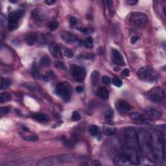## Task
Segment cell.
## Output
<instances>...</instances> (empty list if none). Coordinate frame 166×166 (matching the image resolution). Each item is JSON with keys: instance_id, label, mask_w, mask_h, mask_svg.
Instances as JSON below:
<instances>
[{"instance_id": "8fae6325", "label": "cell", "mask_w": 166, "mask_h": 166, "mask_svg": "<svg viewBox=\"0 0 166 166\" xmlns=\"http://www.w3.org/2000/svg\"><path fill=\"white\" fill-rule=\"evenodd\" d=\"M154 69L150 66H145L142 67L138 71L137 75L140 80L151 81L154 78Z\"/></svg>"}, {"instance_id": "7c38bea8", "label": "cell", "mask_w": 166, "mask_h": 166, "mask_svg": "<svg viewBox=\"0 0 166 166\" xmlns=\"http://www.w3.org/2000/svg\"><path fill=\"white\" fill-rule=\"evenodd\" d=\"M113 164L116 165H134L130 160L124 154H116L113 157Z\"/></svg>"}, {"instance_id": "4fadbf2b", "label": "cell", "mask_w": 166, "mask_h": 166, "mask_svg": "<svg viewBox=\"0 0 166 166\" xmlns=\"http://www.w3.org/2000/svg\"><path fill=\"white\" fill-rule=\"evenodd\" d=\"M111 59L113 63L119 66H125V62L120 52L116 49H112Z\"/></svg>"}, {"instance_id": "60d3db41", "label": "cell", "mask_w": 166, "mask_h": 166, "mask_svg": "<svg viewBox=\"0 0 166 166\" xmlns=\"http://www.w3.org/2000/svg\"><path fill=\"white\" fill-rule=\"evenodd\" d=\"M9 112V109L7 106L1 107L0 109V114H1V117L2 118L4 115H6L7 113Z\"/></svg>"}, {"instance_id": "ba28073f", "label": "cell", "mask_w": 166, "mask_h": 166, "mask_svg": "<svg viewBox=\"0 0 166 166\" xmlns=\"http://www.w3.org/2000/svg\"><path fill=\"white\" fill-rule=\"evenodd\" d=\"M71 74L77 82L82 83L85 80L86 76V69L82 66L73 64L71 66Z\"/></svg>"}, {"instance_id": "816d5d0a", "label": "cell", "mask_w": 166, "mask_h": 166, "mask_svg": "<svg viewBox=\"0 0 166 166\" xmlns=\"http://www.w3.org/2000/svg\"><path fill=\"white\" fill-rule=\"evenodd\" d=\"M81 165H88L89 164H88V163H85V162H84V163H83V164H81Z\"/></svg>"}, {"instance_id": "d4e9b609", "label": "cell", "mask_w": 166, "mask_h": 166, "mask_svg": "<svg viewBox=\"0 0 166 166\" xmlns=\"http://www.w3.org/2000/svg\"><path fill=\"white\" fill-rule=\"evenodd\" d=\"M60 48L61 52H62V54L64 55L66 57L68 58V59H71V58L74 57V53H73V51L70 49L67 48L65 46H61Z\"/></svg>"}, {"instance_id": "681fc988", "label": "cell", "mask_w": 166, "mask_h": 166, "mask_svg": "<svg viewBox=\"0 0 166 166\" xmlns=\"http://www.w3.org/2000/svg\"><path fill=\"white\" fill-rule=\"evenodd\" d=\"M56 2L55 1H54V0H47V1H46L45 3L46 4H48L49 5H53Z\"/></svg>"}, {"instance_id": "d6986e66", "label": "cell", "mask_w": 166, "mask_h": 166, "mask_svg": "<svg viewBox=\"0 0 166 166\" xmlns=\"http://www.w3.org/2000/svg\"><path fill=\"white\" fill-rule=\"evenodd\" d=\"M33 118L36 120L37 121L40 122V123H47V122L49 121V117L48 116L45 114V113H37L34 114L33 116Z\"/></svg>"}, {"instance_id": "30bf717a", "label": "cell", "mask_w": 166, "mask_h": 166, "mask_svg": "<svg viewBox=\"0 0 166 166\" xmlns=\"http://www.w3.org/2000/svg\"><path fill=\"white\" fill-rule=\"evenodd\" d=\"M123 152L124 155L127 156L134 165H138L139 156L138 153H137L136 148L125 144L123 147Z\"/></svg>"}, {"instance_id": "f35d334b", "label": "cell", "mask_w": 166, "mask_h": 166, "mask_svg": "<svg viewBox=\"0 0 166 166\" xmlns=\"http://www.w3.org/2000/svg\"><path fill=\"white\" fill-rule=\"evenodd\" d=\"M104 118L107 121H110L113 118V112L112 110H108V111L105 113V115H104Z\"/></svg>"}, {"instance_id": "8992f818", "label": "cell", "mask_w": 166, "mask_h": 166, "mask_svg": "<svg viewBox=\"0 0 166 166\" xmlns=\"http://www.w3.org/2000/svg\"><path fill=\"white\" fill-rule=\"evenodd\" d=\"M125 144L136 148L138 147V136L135 129L132 127L128 128L125 132Z\"/></svg>"}, {"instance_id": "5bb4252c", "label": "cell", "mask_w": 166, "mask_h": 166, "mask_svg": "<svg viewBox=\"0 0 166 166\" xmlns=\"http://www.w3.org/2000/svg\"><path fill=\"white\" fill-rule=\"evenodd\" d=\"M116 107L118 111L121 113H125L129 112L131 109V106L127 101L119 99L116 103Z\"/></svg>"}, {"instance_id": "52a82bcc", "label": "cell", "mask_w": 166, "mask_h": 166, "mask_svg": "<svg viewBox=\"0 0 166 166\" xmlns=\"http://www.w3.org/2000/svg\"><path fill=\"white\" fill-rule=\"evenodd\" d=\"M147 21V16L146 14L136 12L131 14L129 18V22L131 25L135 27H141L146 24Z\"/></svg>"}, {"instance_id": "6da1fadb", "label": "cell", "mask_w": 166, "mask_h": 166, "mask_svg": "<svg viewBox=\"0 0 166 166\" xmlns=\"http://www.w3.org/2000/svg\"><path fill=\"white\" fill-rule=\"evenodd\" d=\"M151 148L153 157L156 162L161 163L165 158L164 139L161 132L154 131L151 135Z\"/></svg>"}, {"instance_id": "1f68e13d", "label": "cell", "mask_w": 166, "mask_h": 166, "mask_svg": "<svg viewBox=\"0 0 166 166\" xmlns=\"http://www.w3.org/2000/svg\"><path fill=\"white\" fill-rule=\"evenodd\" d=\"M11 84V81L8 78H1V82H0V88L1 90H4L5 88H8Z\"/></svg>"}, {"instance_id": "3957f363", "label": "cell", "mask_w": 166, "mask_h": 166, "mask_svg": "<svg viewBox=\"0 0 166 166\" xmlns=\"http://www.w3.org/2000/svg\"><path fill=\"white\" fill-rule=\"evenodd\" d=\"M56 94L66 102H68L71 97L72 88L70 84L66 82L59 83L55 89Z\"/></svg>"}, {"instance_id": "bcb514c9", "label": "cell", "mask_w": 166, "mask_h": 166, "mask_svg": "<svg viewBox=\"0 0 166 166\" xmlns=\"http://www.w3.org/2000/svg\"><path fill=\"white\" fill-rule=\"evenodd\" d=\"M137 3H138V1H136V0H129V1H127V4L130 5H134Z\"/></svg>"}, {"instance_id": "7402d4cb", "label": "cell", "mask_w": 166, "mask_h": 166, "mask_svg": "<svg viewBox=\"0 0 166 166\" xmlns=\"http://www.w3.org/2000/svg\"><path fill=\"white\" fill-rule=\"evenodd\" d=\"M25 132L23 134H21V136L24 138L25 140H27V141H38V137L35 135L34 134H32L29 132V130H24Z\"/></svg>"}, {"instance_id": "4316f807", "label": "cell", "mask_w": 166, "mask_h": 166, "mask_svg": "<svg viewBox=\"0 0 166 166\" xmlns=\"http://www.w3.org/2000/svg\"><path fill=\"white\" fill-rule=\"evenodd\" d=\"M12 96L9 92H3L0 95V102L1 103H5L11 100Z\"/></svg>"}, {"instance_id": "7dc6e473", "label": "cell", "mask_w": 166, "mask_h": 166, "mask_svg": "<svg viewBox=\"0 0 166 166\" xmlns=\"http://www.w3.org/2000/svg\"><path fill=\"white\" fill-rule=\"evenodd\" d=\"M91 165L93 166H99V165H101V164L99 161H98V160H95V161L92 163Z\"/></svg>"}, {"instance_id": "f546056e", "label": "cell", "mask_w": 166, "mask_h": 166, "mask_svg": "<svg viewBox=\"0 0 166 166\" xmlns=\"http://www.w3.org/2000/svg\"><path fill=\"white\" fill-rule=\"evenodd\" d=\"M99 72L98 71H94L92 73L91 75V80L93 85H95L98 83L99 79Z\"/></svg>"}, {"instance_id": "e575fe53", "label": "cell", "mask_w": 166, "mask_h": 166, "mask_svg": "<svg viewBox=\"0 0 166 166\" xmlns=\"http://www.w3.org/2000/svg\"><path fill=\"white\" fill-rule=\"evenodd\" d=\"M31 73H32V75H33L34 77H35L36 78H39L40 77V74H39V69H38L36 65H35V64H34V63L33 64V66H32Z\"/></svg>"}, {"instance_id": "4dcf8cb0", "label": "cell", "mask_w": 166, "mask_h": 166, "mask_svg": "<svg viewBox=\"0 0 166 166\" xmlns=\"http://www.w3.org/2000/svg\"><path fill=\"white\" fill-rule=\"evenodd\" d=\"M89 131L93 136L98 137L99 136H100L99 129L98 127L96 126V125H92V126L90 127Z\"/></svg>"}, {"instance_id": "ee69618b", "label": "cell", "mask_w": 166, "mask_h": 166, "mask_svg": "<svg viewBox=\"0 0 166 166\" xmlns=\"http://www.w3.org/2000/svg\"><path fill=\"white\" fill-rule=\"evenodd\" d=\"M69 22H70V24L72 25H75L77 24L78 22V20H77V18H75V17H71L70 18V20H69Z\"/></svg>"}, {"instance_id": "f6af8a7d", "label": "cell", "mask_w": 166, "mask_h": 166, "mask_svg": "<svg viewBox=\"0 0 166 166\" xmlns=\"http://www.w3.org/2000/svg\"><path fill=\"white\" fill-rule=\"evenodd\" d=\"M122 74H123V75H124L125 77H129L130 74V71L129 69L125 68L123 69V71H122Z\"/></svg>"}, {"instance_id": "c3c4849f", "label": "cell", "mask_w": 166, "mask_h": 166, "mask_svg": "<svg viewBox=\"0 0 166 166\" xmlns=\"http://www.w3.org/2000/svg\"><path fill=\"white\" fill-rule=\"evenodd\" d=\"M106 3H107L108 7H109V10L110 11V9H112V7H113V2L112 1H108Z\"/></svg>"}, {"instance_id": "cb8c5ba5", "label": "cell", "mask_w": 166, "mask_h": 166, "mask_svg": "<svg viewBox=\"0 0 166 166\" xmlns=\"http://www.w3.org/2000/svg\"><path fill=\"white\" fill-rule=\"evenodd\" d=\"M97 95L103 99H107L109 97V92L106 88H100L97 90Z\"/></svg>"}, {"instance_id": "f907efd6", "label": "cell", "mask_w": 166, "mask_h": 166, "mask_svg": "<svg viewBox=\"0 0 166 166\" xmlns=\"http://www.w3.org/2000/svg\"><path fill=\"white\" fill-rule=\"evenodd\" d=\"M83 90H84V88H83V86H78L76 88V91L77 92L81 93V92H82Z\"/></svg>"}, {"instance_id": "ab89813d", "label": "cell", "mask_w": 166, "mask_h": 166, "mask_svg": "<svg viewBox=\"0 0 166 166\" xmlns=\"http://www.w3.org/2000/svg\"><path fill=\"white\" fill-rule=\"evenodd\" d=\"M102 83H103L104 84H106V85H109L111 83V80L109 77L106 76V75H104L103 77H102Z\"/></svg>"}, {"instance_id": "83f0119b", "label": "cell", "mask_w": 166, "mask_h": 166, "mask_svg": "<svg viewBox=\"0 0 166 166\" xmlns=\"http://www.w3.org/2000/svg\"><path fill=\"white\" fill-rule=\"evenodd\" d=\"M55 77L56 76H55V73L53 71H49L46 72V74L43 75V79L46 82H48V81L54 79Z\"/></svg>"}, {"instance_id": "ac0fdd59", "label": "cell", "mask_w": 166, "mask_h": 166, "mask_svg": "<svg viewBox=\"0 0 166 166\" xmlns=\"http://www.w3.org/2000/svg\"><path fill=\"white\" fill-rule=\"evenodd\" d=\"M145 113H146V116L149 119H152V120H155V119H160L162 116L161 113L158 112V110L154 109L148 110Z\"/></svg>"}, {"instance_id": "5b68a950", "label": "cell", "mask_w": 166, "mask_h": 166, "mask_svg": "<svg viewBox=\"0 0 166 166\" xmlns=\"http://www.w3.org/2000/svg\"><path fill=\"white\" fill-rule=\"evenodd\" d=\"M24 11L22 10H17L13 11L8 14V27L10 31H13L18 27L20 20L24 16Z\"/></svg>"}, {"instance_id": "277c9868", "label": "cell", "mask_w": 166, "mask_h": 166, "mask_svg": "<svg viewBox=\"0 0 166 166\" xmlns=\"http://www.w3.org/2000/svg\"><path fill=\"white\" fill-rule=\"evenodd\" d=\"M72 158L71 156L63 155V156H55L45 158L37 163L38 165H55L63 162H71Z\"/></svg>"}, {"instance_id": "7bdbcfd3", "label": "cell", "mask_w": 166, "mask_h": 166, "mask_svg": "<svg viewBox=\"0 0 166 166\" xmlns=\"http://www.w3.org/2000/svg\"><path fill=\"white\" fill-rule=\"evenodd\" d=\"M139 39V37L138 36H133L130 39V42L132 44H134L137 42L138 41Z\"/></svg>"}, {"instance_id": "f1b7e54d", "label": "cell", "mask_w": 166, "mask_h": 166, "mask_svg": "<svg viewBox=\"0 0 166 166\" xmlns=\"http://www.w3.org/2000/svg\"><path fill=\"white\" fill-rule=\"evenodd\" d=\"M51 60L48 56L42 57L39 61V64L41 67H48L50 64Z\"/></svg>"}, {"instance_id": "484cf974", "label": "cell", "mask_w": 166, "mask_h": 166, "mask_svg": "<svg viewBox=\"0 0 166 166\" xmlns=\"http://www.w3.org/2000/svg\"><path fill=\"white\" fill-rule=\"evenodd\" d=\"M116 132V128L111 127V126H108V125H105L103 127V132L104 134L106 136H112Z\"/></svg>"}, {"instance_id": "9c48e42d", "label": "cell", "mask_w": 166, "mask_h": 166, "mask_svg": "<svg viewBox=\"0 0 166 166\" xmlns=\"http://www.w3.org/2000/svg\"><path fill=\"white\" fill-rule=\"evenodd\" d=\"M147 97L154 103H158L164 97V92L160 87H154L151 89L147 94Z\"/></svg>"}, {"instance_id": "836d02e7", "label": "cell", "mask_w": 166, "mask_h": 166, "mask_svg": "<svg viewBox=\"0 0 166 166\" xmlns=\"http://www.w3.org/2000/svg\"><path fill=\"white\" fill-rule=\"evenodd\" d=\"M55 66L57 68L61 69V70H66V66L64 64V62H63L62 61L60 60H57L55 63Z\"/></svg>"}, {"instance_id": "74e56055", "label": "cell", "mask_w": 166, "mask_h": 166, "mask_svg": "<svg viewBox=\"0 0 166 166\" xmlns=\"http://www.w3.org/2000/svg\"><path fill=\"white\" fill-rule=\"evenodd\" d=\"M48 27L49 28V29L51 30V31H55L59 27V23L57 22H51L48 25Z\"/></svg>"}, {"instance_id": "8d00e7d4", "label": "cell", "mask_w": 166, "mask_h": 166, "mask_svg": "<svg viewBox=\"0 0 166 166\" xmlns=\"http://www.w3.org/2000/svg\"><path fill=\"white\" fill-rule=\"evenodd\" d=\"M81 117L80 113H78L77 111H74V112L72 113V116H71V119L73 121H79L81 119Z\"/></svg>"}, {"instance_id": "b9f144b4", "label": "cell", "mask_w": 166, "mask_h": 166, "mask_svg": "<svg viewBox=\"0 0 166 166\" xmlns=\"http://www.w3.org/2000/svg\"><path fill=\"white\" fill-rule=\"evenodd\" d=\"M78 30H79L81 32H83V33H91L92 32V29H88V28H83V27H78L77 28Z\"/></svg>"}, {"instance_id": "603a6c76", "label": "cell", "mask_w": 166, "mask_h": 166, "mask_svg": "<svg viewBox=\"0 0 166 166\" xmlns=\"http://www.w3.org/2000/svg\"><path fill=\"white\" fill-rule=\"evenodd\" d=\"M138 165H154L155 164L145 156H139L138 158Z\"/></svg>"}, {"instance_id": "2e32d148", "label": "cell", "mask_w": 166, "mask_h": 166, "mask_svg": "<svg viewBox=\"0 0 166 166\" xmlns=\"http://www.w3.org/2000/svg\"><path fill=\"white\" fill-rule=\"evenodd\" d=\"M61 38H62V39L64 41H65L68 43H74L77 42L78 40V38L76 34L69 31H65L62 33V34H61Z\"/></svg>"}, {"instance_id": "e0dca14e", "label": "cell", "mask_w": 166, "mask_h": 166, "mask_svg": "<svg viewBox=\"0 0 166 166\" xmlns=\"http://www.w3.org/2000/svg\"><path fill=\"white\" fill-rule=\"evenodd\" d=\"M129 117L132 121L138 123H144L147 121L146 118H145V116L144 115H142L141 113L138 112L131 113L129 116Z\"/></svg>"}, {"instance_id": "d590c367", "label": "cell", "mask_w": 166, "mask_h": 166, "mask_svg": "<svg viewBox=\"0 0 166 166\" xmlns=\"http://www.w3.org/2000/svg\"><path fill=\"white\" fill-rule=\"evenodd\" d=\"M112 84L115 86L119 88V87H121L122 86L123 83H122V81L120 79V78H119L117 77H114L112 79Z\"/></svg>"}, {"instance_id": "7a4b0ae2", "label": "cell", "mask_w": 166, "mask_h": 166, "mask_svg": "<svg viewBox=\"0 0 166 166\" xmlns=\"http://www.w3.org/2000/svg\"><path fill=\"white\" fill-rule=\"evenodd\" d=\"M138 147L145 155L153 157L151 148V135L146 131L141 130L137 134Z\"/></svg>"}, {"instance_id": "d6a6232c", "label": "cell", "mask_w": 166, "mask_h": 166, "mask_svg": "<svg viewBox=\"0 0 166 166\" xmlns=\"http://www.w3.org/2000/svg\"><path fill=\"white\" fill-rule=\"evenodd\" d=\"M84 43L86 48L92 49L94 47V40H93L92 37H87L84 40Z\"/></svg>"}, {"instance_id": "ffe728a7", "label": "cell", "mask_w": 166, "mask_h": 166, "mask_svg": "<svg viewBox=\"0 0 166 166\" xmlns=\"http://www.w3.org/2000/svg\"><path fill=\"white\" fill-rule=\"evenodd\" d=\"M32 17L36 20V21H42L43 19L44 18V14L42 13V11L41 10L39 9V8H35L33 11H32L31 13Z\"/></svg>"}, {"instance_id": "44dd1931", "label": "cell", "mask_w": 166, "mask_h": 166, "mask_svg": "<svg viewBox=\"0 0 166 166\" xmlns=\"http://www.w3.org/2000/svg\"><path fill=\"white\" fill-rule=\"evenodd\" d=\"M39 37H38L37 34L36 33H31L25 37V42L29 46H33Z\"/></svg>"}, {"instance_id": "9a60e30c", "label": "cell", "mask_w": 166, "mask_h": 166, "mask_svg": "<svg viewBox=\"0 0 166 166\" xmlns=\"http://www.w3.org/2000/svg\"><path fill=\"white\" fill-rule=\"evenodd\" d=\"M49 51L50 52L51 55L54 58H57V59H59L62 56V52L60 51V48L59 47L57 43L55 42H51L49 44Z\"/></svg>"}]
</instances>
